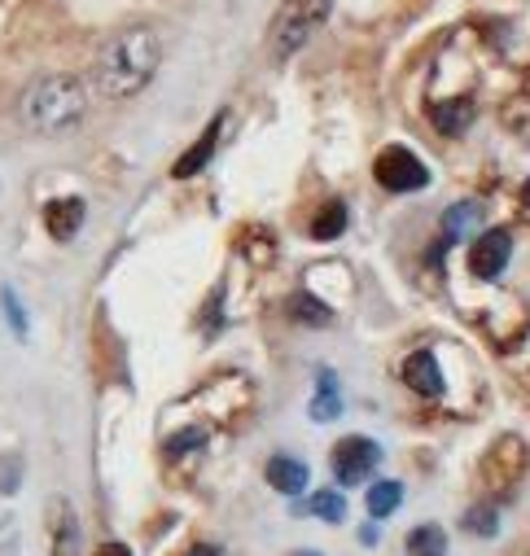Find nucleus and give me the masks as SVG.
<instances>
[{
  "label": "nucleus",
  "instance_id": "nucleus-11",
  "mask_svg": "<svg viewBox=\"0 0 530 556\" xmlns=\"http://www.w3.org/2000/svg\"><path fill=\"white\" fill-rule=\"evenodd\" d=\"M53 556H84V530H79V517L66 504H62L58 526H53Z\"/></svg>",
  "mask_w": 530,
  "mask_h": 556
},
{
  "label": "nucleus",
  "instance_id": "nucleus-5",
  "mask_svg": "<svg viewBox=\"0 0 530 556\" xmlns=\"http://www.w3.org/2000/svg\"><path fill=\"white\" fill-rule=\"evenodd\" d=\"M377 460H381V447L373 439H364V434H351V439H342L333 447V473H338L342 486H359L377 469Z\"/></svg>",
  "mask_w": 530,
  "mask_h": 556
},
{
  "label": "nucleus",
  "instance_id": "nucleus-19",
  "mask_svg": "<svg viewBox=\"0 0 530 556\" xmlns=\"http://www.w3.org/2000/svg\"><path fill=\"white\" fill-rule=\"evenodd\" d=\"M474 219H478V206H474V202H460V206H452V211L443 215V232H447V241H456V237H460V232H465Z\"/></svg>",
  "mask_w": 530,
  "mask_h": 556
},
{
  "label": "nucleus",
  "instance_id": "nucleus-18",
  "mask_svg": "<svg viewBox=\"0 0 530 556\" xmlns=\"http://www.w3.org/2000/svg\"><path fill=\"white\" fill-rule=\"evenodd\" d=\"M307 508H312L320 521H342V517H346V504H342V495H338V491H316Z\"/></svg>",
  "mask_w": 530,
  "mask_h": 556
},
{
  "label": "nucleus",
  "instance_id": "nucleus-2",
  "mask_svg": "<svg viewBox=\"0 0 530 556\" xmlns=\"http://www.w3.org/2000/svg\"><path fill=\"white\" fill-rule=\"evenodd\" d=\"M18 110H23V123L31 131H40V136H66V131H75L84 123L88 92H84V84L75 75H40L23 92Z\"/></svg>",
  "mask_w": 530,
  "mask_h": 556
},
{
  "label": "nucleus",
  "instance_id": "nucleus-12",
  "mask_svg": "<svg viewBox=\"0 0 530 556\" xmlns=\"http://www.w3.org/2000/svg\"><path fill=\"white\" fill-rule=\"evenodd\" d=\"M408 556H447V534L443 526H417L408 534Z\"/></svg>",
  "mask_w": 530,
  "mask_h": 556
},
{
  "label": "nucleus",
  "instance_id": "nucleus-22",
  "mask_svg": "<svg viewBox=\"0 0 530 556\" xmlns=\"http://www.w3.org/2000/svg\"><path fill=\"white\" fill-rule=\"evenodd\" d=\"M189 556H219V552H215V547H211V543H198V547H193V552H189Z\"/></svg>",
  "mask_w": 530,
  "mask_h": 556
},
{
  "label": "nucleus",
  "instance_id": "nucleus-16",
  "mask_svg": "<svg viewBox=\"0 0 530 556\" xmlns=\"http://www.w3.org/2000/svg\"><path fill=\"white\" fill-rule=\"evenodd\" d=\"M290 316L303 320V325H329V307L316 303L312 294H294V299H290Z\"/></svg>",
  "mask_w": 530,
  "mask_h": 556
},
{
  "label": "nucleus",
  "instance_id": "nucleus-6",
  "mask_svg": "<svg viewBox=\"0 0 530 556\" xmlns=\"http://www.w3.org/2000/svg\"><path fill=\"white\" fill-rule=\"evenodd\" d=\"M508 254H513V237L504 228H491L474 241L469 267H474V276H482V281H495V276L504 271V263H508Z\"/></svg>",
  "mask_w": 530,
  "mask_h": 556
},
{
  "label": "nucleus",
  "instance_id": "nucleus-14",
  "mask_svg": "<svg viewBox=\"0 0 530 556\" xmlns=\"http://www.w3.org/2000/svg\"><path fill=\"white\" fill-rule=\"evenodd\" d=\"M338 412H342V399H338V381H333V372H320V390H316L312 416H316V421H333Z\"/></svg>",
  "mask_w": 530,
  "mask_h": 556
},
{
  "label": "nucleus",
  "instance_id": "nucleus-10",
  "mask_svg": "<svg viewBox=\"0 0 530 556\" xmlns=\"http://www.w3.org/2000/svg\"><path fill=\"white\" fill-rule=\"evenodd\" d=\"M268 486L281 495H299L307 486V465L294 456H273L268 460Z\"/></svg>",
  "mask_w": 530,
  "mask_h": 556
},
{
  "label": "nucleus",
  "instance_id": "nucleus-1",
  "mask_svg": "<svg viewBox=\"0 0 530 556\" xmlns=\"http://www.w3.org/2000/svg\"><path fill=\"white\" fill-rule=\"evenodd\" d=\"M159 62H163V40L154 27L137 23V27H123L101 53H97V66H92V84L105 101H127L137 97L154 75H159Z\"/></svg>",
  "mask_w": 530,
  "mask_h": 556
},
{
  "label": "nucleus",
  "instance_id": "nucleus-20",
  "mask_svg": "<svg viewBox=\"0 0 530 556\" xmlns=\"http://www.w3.org/2000/svg\"><path fill=\"white\" fill-rule=\"evenodd\" d=\"M469 114H474L469 101H460V105H439V110H434V123H439L443 131H460V127L469 123Z\"/></svg>",
  "mask_w": 530,
  "mask_h": 556
},
{
  "label": "nucleus",
  "instance_id": "nucleus-4",
  "mask_svg": "<svg viewBox=\"0 0 530 556\" xmlns=\"http://www.w3.org/2000/svg\"><path fill=\"white\" fill-rule=\"evenodd\" d=\"M373 176H377V185H381V189H390V193H417V189H426V185H430L426 163H421L413 150H404V146L381 150V154H377V163H373Z\"/></svg>",
  "mask_w": 530,
  "mask_h": 556
},
{
  "label": "nucleus",
  "instance_id": "nucleus-3",
  "mask_svg": "<svg viewBox=\"0 0 530 556\" xmlns=\"http://www.w3.org/2000/svg\"><path fill=\"white\" fill-rule=\"evenodd\" d=\"M329 10H333V0H281V10H277V18H273V27H268V49H273V58H277V62L294 58V53L316 36V27L329 18Z\"/></svg>",
  "mask_w": 530,
  "mask_h": 556
},
{
  "label": "nucleus",
  "instance_id": "nucleus-13",
  "mask_svg": "<svg viewBox=\"0 0 530 556\" xmlns=\"http://www.w3.org/2000/svg\"><path fill=\"white\" fill-rule=\"evenodd\" d=\"M400 500H404V486H400V482H377V486H368V513H373L377 521L400 508Z\"/></svg>",
  "mask_w": 530,
  "mask_h": 556
},
{
  "label": "nucleus",
  "instance_id": "nucleus-23",
  "mask_svg": "<svg viewBox=\"0 0 530 556\" xmlns=\"http://www.w3.org/2000/svg\"><path fill=\"white\" fill-rule=\"evenodd\" d=\"M521 202H526V206H530V180H526V185H521Z\"/></svg>",
  "mask_w": 530,
  "mask_h": 556
},
{
  "label": "nucleus",
  "instance_id": "nucleus-15",
  "mask_svg": "<svg viewBox=\"0 0 530 556\" xmlns=\"http://www.w3.org/2000/svg\"><path fill=\"white\" fill-rule=\"evenodd\" d=\"M342 228H346V206H342V202H329V206L312 219V237H316V241H333V237H342Z\"/></svg>",
  "mask_w": 530,
  "mask_h": 556
},
{
  "label": "nucleus",
  "instance_id": "nucleus-21",
  "mask_svg": "<svg viewBox=\"0 0 530 556\" xmlns=\"http://www.w3.org/2000/svg\"><path fill=\"white\" fill-rule=\"evenodd\" d=\"M101 556H131V552H127L123 543H105V552H101Z\"/></svg>",
  "mask_w": 530,
  "mask_h": 556
},
{
  "label": "nucleus",
  "instance_id": "nucleus-9",
  "mask_svg": "<svg viewBox=\"0 0 530 556\" xmlns=\"http://www.w3.org/2000/svg\"><path fill=\"white\" fill-rule=\"evenodd\" d=\"M219 127H224V118H211V127L202 131V141H198V146H193V150H189V154H185V159L172 167V176H176V180L198 176V172L211 163V154H215V146H219Z\"/></svg>",
  "mask_w": 530,
  "mask_h": 556
},
{
  "label": "nucleus",
  "instance_id": "nucleus-8",
  "mask_svg": "<svg viewBox=\"0 0 530 556\" xmlns=\"http://www.w3.org/2000/svg\"><path fill=\"white\" fill-rule=\"evenodd\" d=\"M84 224V202L79 198H58L45 206V228L58 237V241H71Z\"/></svg>",
  "mask_w": 530,
  "mask_h": 556
},
{
  "label": "nucleus",
  "instance_id": "nucleus-17",
  "mask_svg": "<svg viewBox=\"0 0 530 556\" xmlns=\"http://www.w3.org/2000/svg\"><path fill=\"white\" fill-rule=\"evenodd\" d=\"M465 530H469V534L491 539V534L500 530V513H495L491 504H478V508H469V513H465Z\"/></svg>",
  "mask_w": 530,
  "mask_h": 556
},
{
  "label": "nucleus",
  "instance_id": "nucleus-7",
  "mask_svg": "<svg viewBox=\"0 0 530 556\" xmlns=\"http://www.w3.org/2000/svg\"><path fill=\"white\" fill-rule=\"evenodd\" d=\"M404 381L417 394H426V399H439L443 394V372H439V359L430 351H417V355L404 359Z\"/></svg>",
  "mask_w": 530,
  "mask_h": 556
}]
</instances>
